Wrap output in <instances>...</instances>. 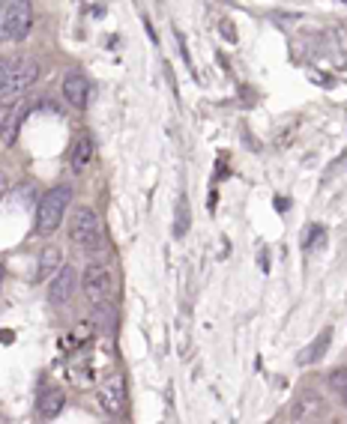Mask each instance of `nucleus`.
<instances>
[{
  "label": "nucleus",
  "instance_id": "nucleus-19",
  "mask_svg": "<svg viewBox=\"0 0 347 424\" xmlns=\"http://www.w3.org/2000/svg\"><path fill=\"white\" fill-rule=\"evenodd\" d=\"M0 284H4V266H0Z\"/></svg>",
  "mask_w": 347,
  "mask_h": 424
},
{
  "label": "nucleus",
  "instance_id": "nucleus-18",
  "mask_svg": "<svg viewBox=\"0 0 347 424\" xmlns=\"http://www.w3.org/2000/svg\"><path fill=\"white\" fill-rule=\"evenodd\" d=\"M341 403L347 406V388H341Z\"/></svg>",
  "mask_w": 347,
  "mask_h": 424
},
{
  "label": "nucleus",
  "instance_id": "nucleus-7",
  "mask_svg": "<svg viewBox=\"0 0 347 424\" xmlns=\"http://www.w3.org/2000/svg\"><path fill=\"white\" fill-rule=\"evenodd\" d=\"M63 96H66V102H69L72 108L84 111L87 102H90V81H87V75L69 72L66 78H63Z\"/></svg>",
  "mask_w": 347,
  "mask_h": 424
},
{
  "label": "nucleus",
  "instance_id": "nucleus-3",
  "mask_svg": "<svg viewBox=\"0 0 347 424\" xmlns=\"http://www.w3.org/2000/svg\"><path fill=\"white\" fill-rule=\"evenodd\" d=\"M30 24H34V9H30L24 0L6 4L4 15H0V39L21 42L30 33Z\"/></svg>",
  "mask_w": 347,
  "mask_h": 424
},
{
  "label": "nucleus",
  "instance_id": "nucleus-11",
  "mask_svg": "<svg viewBox=\"0 0 347 424\" xmlns=\"http://www.w3.org/2000/svg\"><path fill=\"white\" fill-rule=\"evenodd\" d=\"M329 341H333V329H323V332H321V338H318V341H311L308 347L296 356V362H299V365L321 362V358L326 356V350H329Z\"/></svg>",
  "mask_w": 347,
  "mask_h": 424
},
{
  "label": "nucleus",
  "instance_id": "nucleus-9",
  "mask_svg": "<svg viewBox=\"0 0 347 424\" xmlns=\"http://www.w3.org/2000/svg\"><path fill=\"white\" fill-rule=\"evenodd\" d=\"M123 400H126V388H123V376H111L108 383H102L99 388V403L105 413H123Z\"/></svg>",
  "mask_w": 347,
  "mask_h": 424
},
{
  "label": "nucleus",
  "instance_id": "nucleus-16",
  "mask_svg": "<svg viewBox=\"0 0 347 424\" xmlns=\"http://www.w3.org/2000/svg\"><path fill=\"white\" fill-rule=\"evenodd\" d=\"M329 386L333 388H347V368H338V371H333V376H329Z\"/></svg>",
  "mask_w": 347,
  "mask_h": 424
},
{
  "label": "nucleus",
  "instance_id": "nucleus-10",
  "mask_svg": "<svg viewBox=\"0 0 347 424\" xmlns=\"http://www.w3.org/2000/svg\"><path fill=\"white\" fill-rule=\"evenodd\" d=\"M63 254H60V248L57 245H49V248H42V254H39V269H36V281L42 284V281H51L63 266H60Z\"/></svg>",
  "mask_w": 347,
  "mask_h": 424
},
{
  "label": "nucleus",
  "instance_id": "nucleus-15",
  "mask_svg": "<svg viewBox=\"0 0 347 424\" xmlns=\"http://www.w3.org/2000/svg\"><path fill=\"white\" fill-rule=\"evenodd\" d=\"M93 317H96V326L99 329H105V332H114V326H117V320H114V308L111 305H96V314H93Z\"/></svg>",
  "mask_w": 347,
  "mask_h": 424
},
{
  "label": "nucleus",
  "instance_id": "nucleus-14",
  "mask_svg": "<svg viewBox=\"0 0 347 424\" xmlns=\"http://www.w3.org/2000/svg\"><path fill=\"white\" fill-rule=\"evenodd\" d=\"M188 222H192V212H188V197L180 195V200H177V222H174V237L183 239L188 233Z\"/></svg>",
  "mask_w": 347,
  "mask_h": 424
},
{
  "label": "nucleus",
  "instance_id": "nucleus-8",
  "mask_svg": "<svg viewBox=\"0 0 347 424\" xmlns=\"http://www.w3.org/2000/svg\"><path fill=\"white\" fill-rule=\"evenodd\" d=\"M27 111H30L27 102H15L9 111L4 114V120H0V140H4L6 147H12L15 140H19V132H21V123H24Z\"/></svg>",
  "mask_w": 347,
  "mask_h": 424
},
{
  "label": "nucleus",
  "instance_id": "nucleus-1",
  "mask_svg": "<svg viewBox=\"0 0 347 424\" xmlns=\"http://www.w3.org/2000/svg\"><path fill=\"white\" fill-rule=\"evenodd\" d=\"M39 78V66L30 57H0V99L19 96Z\"/></svg>",
  "mask_w": 347,
  "mask_h": 424
},
{
  "label": "nucleus",
  "instance_id": "nucleus-13",
  "mask_svg": "<svg viewBox=\"0 0 347 424\" xmlns=\"http://www.w3.org/2000/svg\"><path fill=\"white\" fill-rule=\"evenodd\" d=\"M63 403H66V395H63V388L42 391V398H39V415H42V418H54V415L63 410Z\"/></svg>",
  "mask_w": 347,
  "mask_h": 424
},
{
  "label": "nucleus",
  "instance_id": "nucleus-5",
  "mask_svg": "<svg viewBox=\"0 0 347 424\" xmlns=\"http://www.w3.org/2000/svg\"><path fill=\"white\" fill-rule=\"evenodd\" d=\"M81 287H84L87 299H90L93 305H105V302H108V296H111V272H108L105 266L93 263V266H87Z\"/></svg>",
  "mask_w": 347,
  "mask_h": 424
},
{
  "label": "nucleus",
  "instance_id": "nucleus-12",
  "mask_svg": "<svg viewBox=\"0 0 347 424\" xmlns=\"http://www.w3.org/2000/svg\"><path fill=\"white\" fill-rule=\"evenodd\" d=\"M93 159V138L90 135H78L75 147H72V170L75 174H81V170L90 165Z\"/></svg>",
  "mask_w": 347,
  "mask_h": 424
},
{
  "label": "nucleus",
  "instance_id": "nucleus-6",
  "mask_svg": "<svg viewBox=\"0 0 347 424\" xmlns=\"http://www.w3.org/2000/svg\"><path fill=\"white\" fill-rule=\"evenodd\" d=\"M75 287H78V272L72 269V266H63V269L54 275L51 287H49V302L51 305H66L72 299Z\"/></svg>",
  "mask_w": 347,
  "mask_h": 424
},
{
  "label": "nucleus",
  "instance_id": "nucleus-4",
  "mask_svg": "<svg viewBox=\"0 0 347 424\" xmlns=\"http://www.w3.org/2000/svg\"><path fill=\"white\" fill-rule=\"evenodd\" d=\"M69 237L78 242V245H93L102 233H99V218L90 207H78L72 212V222H69Z\"/></svg>",
  "mask_w": 347,
  "mask_h": 424
},
{
  "label": "nucleus",
  "instance_id": "nucleus-17",
  "mask_svg": "<svg viewBox=\"0 0 347 424\" xmlns=\"http://www.w3.org/2000/svg\"><path fill=\"white\" fill-rule=\"evenodd\" d=\"M4 192H6V177L0 174V197H4Z\"/></svg>",
  "mask_w": 347,
  "mask_h": 424
},
{
  "label": "nucleus",
  "instance_id": "nucleus-2",
  "mask_svg": "<svg viewBox=\"0 0 347 424\" xmlns=\"http://www.w3.org/2000/svg\"><path fill=\"white\" fill-rule=\"evenodd\" d=\"M69 203H72V188L69 185H54L42 195L39 210H36V230L42 233V237H49V233H54L60 227L63 215H66V210H69Z\"/></svg>",
  "mask_w": 347,
  "mask_h": 424
}]
</instances>
